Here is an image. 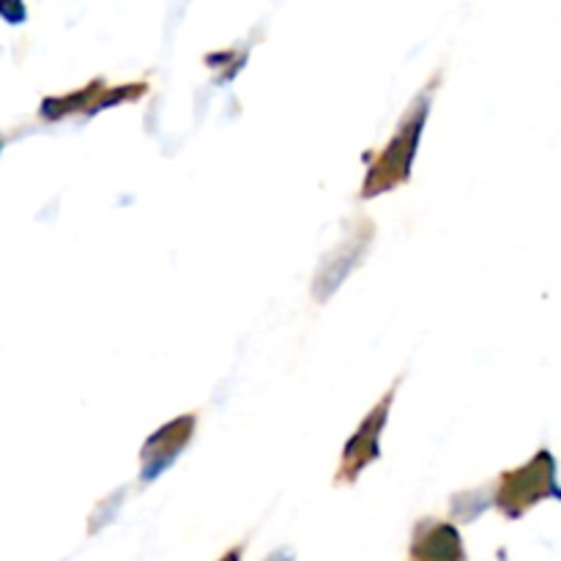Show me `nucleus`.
<instances>
[{
  "label": "nucleus",
  "instance_id": "1",
  "mask_svg": "<svg viewBox=\"0 0 561 561\" xmlns=\"http://www.w3.org/2000/svg\"><path fill=\"white\" fill-rule=\"evenodd\" d=\"M542 499H561V488L557 482V458L548 449L537 453L520 469L507 471L499 482L496 504L507 518H520L529 513Z\"/></svg>",
  "mask_w": 561,
  "mask_h": 561
},
{
  "label": "nucleus",
  "instance_id": "2",
  "mask_svg": "<svg viewBox=\"0 0 561 561\" xmlns=\"http://www.w3.org/2000/svg\"><path fill=\"white\" fill-rule=\"evenodd\" d=\"M425 115H427V102L425 99H420L416 107L405 115L403 126H400V131L394 135V140L389 142L387 151L381 153V159L373 164V173L367 175L365 181V197L392 190L394 184L409 179V170H411V162H414L416 140H420Z\"/></svg>",
  "mask_w": 561,
  "mask_h": 561
},
{
  "label": "nucleus",
  "instance_id": "3",
  "mask_svg": "<svg viewBox=\"0 0 561 561\" xmlns=\"http://www.w3.org/2000/svg\"><path fill=\"white\" fill-rule=\"evenodd\" d=\"M389 403H392V394L383 398V403L373 411L370 416L365 420V425L359 427L354 438L348 442L343 453V469H340V482L343 480H354L362 469H365L370 460L378 458V436H381L383 420H387Z\"/></svg>",
  "mask_w": 561,
  "mask_h": 561
},
{
  "label": "nucleus",
  "instance_id": "4",
  "mask_svg": "<svg viewBox=\"0 0 561 561\" xmlns=\"http://www.w3.org/2000/svg\"><path fill=\"white\" fill-rule=\"evenodd\" d=\"M192 427H195V420H192V416H181L173 425H164L162 431L146 444V449H142V477H146V480H153V477H159V471L168 469V466L173 463L175 455H179L181 449H184V444L190 442Z\"/></svg>",
  "mask_w": 561,
  "mask_h": 561
},
{
  "label": "nucleus",
  "instance_id": "5",
  "mask_svg": "<svg viewBox=\"0 0 561 561\" xmlns=\"http://www.w3.org/2000/svg\"><path fill=\"white\" fill-rule=\"evenodd\" d=\"M362 252H365V236H356V241H354V244H348L345 255H348L351 261H359ZM348 272H351V266H348V263H345V266H343V261H340V257H332V261L327 263V272H323V268H321V277H332V285H329V294H332L334 285H337L340 279H343ZM321 277H318V279H321Z\"/></svg>",
  "mask_w": 561,
  "mask_h": 561
}]
</instances>
